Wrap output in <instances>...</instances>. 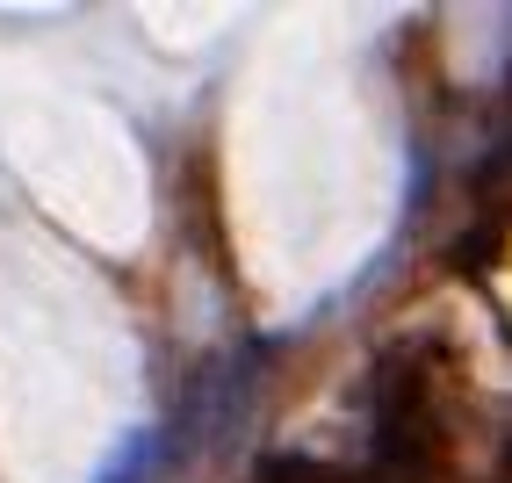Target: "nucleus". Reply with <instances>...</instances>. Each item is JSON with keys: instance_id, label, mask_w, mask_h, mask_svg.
<instances>
[{"instance_id": "1", "label": "nucleus", "mask_w": 512, "mask_h": 483, "mask_svg": "<svg viewBox=\"0 0 512 483\" xmlns=\"http://www.w3.org/2000/svg\"><path fill=\"white\" fill-rule=\"evenodd\" d=\"M260 483H332L318 462H296V455H267L260 462Z\"/></svg>"}, {"instance_id": "2", "label": "nucleus", "mask_w": 512, "mask_h": 483, "mask_svg": "<svg viewBox=\"0 0 512 483\" xmlns=\"http://www.w3.org/2000/svg\"><path fill=\"white\" fill-rule=\"evenodd\" d=\"M145 462H152V440H130L123 455L109 462V476H101V483H145Z\"/></svg>"}]
</instances>
